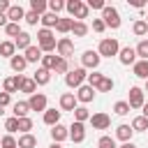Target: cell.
I'll list each match as a JSON object with an SVG mask.
<instances>
[{
  "instance_id": "32",
  "label": "cell",
  "mask_w": 148,
  "mask_h": 148,
  "mask_svg": "<svg viewBox=\"0 0 148 148\" xmlns=\"http://www.w3.org/2000/svg\"><path fill=\"white\" fill-rule=\"evenodd\" d=\"M72 113H74V120H76V123H86V120H90V111H88L86 106H76Z\"/></svg>"
},
{
  "instance_id": "57",
  "label": "cell",
  "mask_w": 148,
  "mask_h": 148,
  "mask_svg": "<svg viewBox=\"0 0 148 148\" xmlns=\"http://www.w3.org/2000/svg\"><path fill=\"white\" fill-rule=\"evenodd\" d=\"M49 148H62V146H60V143H51Z\"/></svg>"
},
{
  "instance_id": "28",
  "label": "cell",
  "mask_w": 148,
  "mask_h": 148,
  "mask_svg": "<svg viewBox=\"0 0 148 148\" xmlns=\"http://www.w3.org/2000/svg\"><path fill=\"white\" fill-rule=\"evenodd\" d=\"M16 146H18V148H35V146H37V136H32V134H21L18 141H16Z\"/></svg>"
},
{
  "instance_id": "11",
  "label": "cell",
  "mask_w": 148,
  "mask_h": 148,
  "mask_svg": "<svg viewBox=\"0 0 148 148\" xmlns=\"http://www.w3.org/2000/svg\"><path fill=\"white\" fill-rule=\"evenodd\" d=\"M21 81H23V76H21V74H14V76H7V79L2 81V92H7V95H12V92H16V90H18V86H21Z\"/></svg>"
},
{
  "instance_id": "46",
  "label": "cell",
  "mask_w": 148,
  "mask_h": 148,
  "mask_svg": "<svg viewBox=\"0 0 148 148\" xmlns=\"http://www.w3.org/2000/svg\"><path fill=\"white\" fill-rule=\"evenodd\" d=\"M97 148H118V146H116V139L113 136H102L97 141Z\"/></svg>"
},
{
  "instance_id": "14",
  "label": "cell",
  "mask_w": 148,
  "mask_h": 148,
  "mask_svg": "<svg viewBox=\"0 0 148 148\" xmlns=\"http://www.w3.org/2000/svg\"><path fill=\"white\" fill-rule=\"evenodd\" d=\"M118 60H120L123 65H134V62H136V51H134L132 46H125V49L118 51Z\"/></svg>"
},
{
  "instance_id": "7",
  "label": "cell",
  "mask_w": 148,
  "mask_h": 148,
  "mask_svg": "<svg viewBox=\"0 0 148 148\" xmlns=\"http://www.w3.org/2000/svg\"><path fill=\"white\" fill-rule=\"evenodd\" d=\"M127 104H130V109H141V106L146 104V92H143L139 86H132V88H130V99H127Z\"/></svg>"
},
{
  "instance_id": "16",
  "label": "cell",
  "mask_w": 148,
  "mask_h": 148,
  "mask_svg": "<svg viewBox=\"0 0 148 148\" xmlns=\"http://www.w3.org/2000/svg\"><path fill=\"white\" fill-rule=\"evenodd\" d=\"M51 139H53V143H60V141H65V139H69V130L65 127V125H53L51 127Z\"/></svg>"
},
{
  "instance_id": "26",
  "label": "cell",
  "mask_w": 148,
  "mask_h": 148,
  "mask_svg": "<svg viewBox=\"0 0 148 148\" xmlns=\"http://www.w3.org/2000/svg\"><path fill=\"white\" fill-rule=\"evenodd\" d=\"M88 30H90V28H88L83 21H72V30H69V32H72L74 37H86Z\"/></svg>"
},
{
  "instance_id": "44",
  "label": "cell",
  "mask_w": 148,
  "mask_h": 148,
  "mask_svg": "<svg viewBox=\"0 0 148 148\" xmlns=\"http://www.w3.org/2000/svg\"><path fill=\"white\" fill-rule=\"evenodd\" d=\"M5 32H7L9 37H14V39H16V37H18L23 30L18 28V23H7V25H5Z\"/></svg>"
},
{
  "instance_id": "45",
  "label": "cell",
  "mask_w": 148,
  "mask_h": 148,
  "mask_svg": "<svg viewBox=\"0 0 148 148\" xmlns=\"http://www.w3.org/2000/svg\"><path fill=\"white\" fill-rule=\"evenodd\" d=\"M0 148H18V146H16V139H14L12 134H5V136L0 139Z\"/></svg>"
},
{
  "instance_id": "34",
  "label": "cell",
  "mask_w": 148,
  "mask_h": 148,
  "mask_svg": "<svg viewBox=\"0 0 148 148\" xmlns=\"http://www.w3.org/2000/svg\"><path fill=\"white\" fill-rule=\"evenodd\" d=\"M134 51H136V60H148V39H141Z\"/></svg>"
},
{
  "instance_id": "58",
  "label": "cell",
  "mask_w": 148,
  "mask_h": 148,
  "mask_svg": "<svg viewBox=\"0 0 148 148\" xmlns=\"http://www.w3.org/2000/svg\"><path fill=\"white\" fill-rule=\"evenodd\" d=\"M143 92H148V79H146V88H143Z\"/></svg>"
},
{
  "instance_id": "23",
  "label": "cell",
  "mask_w": 148,
  "mask_h": 148,
  "mask_svg": "<svg viewBox=\"0 0 148 148\" xmlns=\"http://www.w3.org/2000/svg\"><path fill=\"white\" fill-rule=\"evenodd\" d=\"M32 81H35L37 86H46V83L51 81V72H49V69H44V67H39V69L32 74Z\"/></svg>"
},
{
  "instance_id": "52",
  "label": "cell",
  "mask_w": 148,
  "mask_h": 148,
  "mask_svg": "<svg viewBox=\"0 0 148 148\" xmlns=\"http://www.w3.org/2000/svg\"><path fill=\"white\" fill-rule=\"evenodd\" d=\"M12 7V2L9 0H0V14H7V9Z\"/></svg>"
},
{
  "instance_id": "12",
  "label": "cell",
  "mask_w": 148,
  "mask_h": 148,
  "mask_svg": "<svg viewBox=\"0 0 148 148\" xmlns=\"http://www.w3.org/2000/svg\"><path fill=\"white\" fill-rule=\"evenodd\" d=\"M76 102H81V104H88V102H92L95 99V88H90V86H81V88H76Z\"/></svg>"
},
{
  "instance_id": "3",
  "label": "cell",
  "mask_w": 148,
  "mask_h": 148,
  "mask_svg": "<svg viewBox=\"0 0 148 148\" xmlns=\"http://www.w3.org/2000/svg\"><path fill=\"white\" fill-rule=\"evenodd\" d=\"M118 51H120V44H118V39H113V37L102 39V42H99V46H97L99 58H111V56H118Z\"/></svg>"
},
{
  "instance_id": "5",
  "label": "cell",
  "mask_w": 148,
  "mask_h": 148,
  "mask_svg": "<svg viewBox=\"0 0 148 148\" xmlns=\"http://www.w3.org/2000/svg\"><path fill=\"white\" fill-rule=\"evenodd\" d=\"M86 69L83 67H76V69H69L67 74H65V83H67V88H81L83 86V81H86Z\"/></svg>"
},
{
  "instance_id": "8",
  "label": "cell",
  "mask_w": 148,
  "mask_h": 148,
  "mask_svg": "<svg viewBox=\"0 0 148 148\" xmlns=\"http://www.w3.org/2000/svg\"><path fill=\"white\" fill-rule=\"evenodd\" d=\"M56 51H58V58H65L67 60V56L74 53V42L69 37H60L58 44H56Z\"/></svg>"
},
{
  "instance_id": "47",
  "label": "cell",
  "mask_w": 148,
  "mask_h": 148,
  "mask_svg": "<svg viewBox=\"0 0 148 148\" xmlns=\"http://www.w3.org/2000/svg\"><path fill=\"white\" fill-rule=\"evenodd\" d=\"M65 9V2L62 0H49V12L51 14H58V12H62Z\"/></svg>"
},
{
  "instance_id": "2",
  "label": "cell",
  "mask_w": 148,
  "mask_h": 148,
  "mask_svg": "<svg viewBox=\"0 0 148 148\" xmlns=\"http://www.w3.org/2000/svg\"><path fill=\"white\" fill-rule=\"evenodd\" d=\"M56 44H58V39H56V35H53L51 30H46V28L37 30V46H39L42 51L53 53V51H56Z\"/></svg>"
},
{
  "instance_id": "53",
  "label": "cell",
  "mask_w": 148,
  "mask_h": 148,
  "mask_svg": "<svg viewBox=\"0 0 148 148\" xmlns=\"http://www.w3.org/2000/svg\"><path fill=\"white\" fill-rule=\"evenodd\" d=\"M130 5L136 7V9H143V7H146V0H130Z\"/></svg>"
},
{
  "instance_id": "21",
  "label": "cell",
  "mask_w": 148,
  "mask_h": 148,
  "mask_svg": "<svg viewBox=\"0 0 148 148\" xmlns=\"http://www.w3.org/2000/svg\"><path fill=\"white\" fill-rule=\"evenodd\" d=\"M23 58L28 60V62H37V60H42V49L39 46H28L25 51H23Z\"/></svg>"
},
{
  "instance_id": "17",
  "label": "cell",
  "mask_w": 148,
  "mask_h": 148,
  "mask_svg": "<svg viewBox=\"0 0 148 148\" xmlns=\"http://www.w3.org/2000/svg\"><path fill=\"white\" fill-rule=\"evenodd\" d=\"M23 16H25V9H23L21 5H12V7L7 9V21H9V23H18Z\"/></svg>"
},
{
  "instance_id": "6",
  "label": "cell",
  "mask_w": 148,
  "mask_h": 148,
  "mask_svg": "<svg viewBox=\"0 0 148 148\" xmlns=\"http://www.w3.org/2000/svg\"><path fill=\"white\" fill-rule=\"evenodd\" d=\"M99 53L97 51H92V49H88V51H83V56H81V67L83 69H97L99 67Z\"/></svg>"
},
{
  "instance_id": "40",
  "label": "cell",
  "mask_w": 148,
  "mask_h": 148,
  "mask_svg": "<svg viewBox=\"0 0 148 148\" xmlns=\"http://www.w3.org/2000/svg\"><path fill=\"white\" fill-rule=\"evenodd\" d=\"M97 90H99V92H111V90H113V79L104 74V79L99 81V86H97Z\"/></svg>"
},
{
  "instance_id": "36",
  "label": "cell",
  "mask_w": 148,
  "mask_h": 148,
  "mask_svg": "<svg viewBox=\"0 0 148 148\" xmlns=\"http://www.w3.org/2000/svg\"><path fill=\"white\" fill-rule=\"evenodd\" d=\"M56 62H58V56H53V53H46V56H42V67H44V69L53 72Z\"/></svg>"
},
{
  "instance_id": "33",
  "label": "cell",
  "mask_w": 148,
  "mask_h": 148,
  "mask_svg": "<svg viewBox=\"0 0 148 148\" xmlns=\"http://www.w3.org/2000/svg\"><path fill=\"white\" fill-rule=\"evenodd\" d=\"M134 132H146L148 130V118H143V116H136L134 120H132V125H130Z\"/></svg>"
},
{
  "instance_id": "43",
  "label": "cell",
  "mask_w": 148,
  "mask_h": 148,
  "mask_svg": "<svg viewBox=\"0 0 148 148\" xmlns=\"http://www.w3.org/2000/svg\"><path fill=\"white\" fill-rule=\"evenodd\" d=\"M113 111H116L118 116H127V113H130V104H127L125 99H120V102L113 104Z\"/></svg>"
},
{
  "instance_id": "55",
  "label": "cell",
  "mask_w": 148,
  "mask_h": 148,
  "mask_svg": "<svg viewBox=\"0 0 148 148\" xmlns=\"http://www.w3.org/2000/svg\"><path fill=\"white\" fill-rule=\"evenodd\" d=\"M141 116H143V118H148V102L141 106Z\"/></svg>"
},
{
  "instance_id": "37",
  "label": "cell",
  "mask_w": 148,
  "mask_h": 148,
  "mask_svg": "<svg viewBox=\"0 0 148 148\" xmlns=\"http://www.w3.org/2000/svg\"><path fill=\"white\" fill-rule=\"evenodd\" d=\"M30 130H32V118H30V116L18 118V132H21V134H30Z\"/></svg>"
},
{
  "instance_id": "38",
  "label": "cell",
  "mask_w": 148,
  "mask_h": 148,
  "mask_svg": "<svg viewBox=\"0 0 148 148\" xmlns=\"http://www.w3.org/2000/svg\"><path fill=\"white\" fill-rule=\"evenodd\" d=\"M56 30H58L60 35L69 32V30H72V18H58V23H56Z\"/></svg>"
},
{
  "instance_id": "30",
  "label": "cell",
  "mask_w": 148,
  "mask_h": 148,
  "mask_svg": "<svg viewBox=\"0 0 148 148\" xmlns=\"http://www.w3.org/2000/svg\"><path fill=\"white\" fill-rule=\"evenodd\" d=\"M18 90H21V92H28V95H35V92H37V83H35L32 79H25V76H23Z\"/></svg>"
},
{
  "instance_id": "60",
  "label": "cell",
  "mask_w": 148,
  "mask_h": 148,
  "mask_svg": "<svg viewBox=\"0 0 148 148\" xmlns=\"http://www.w3.org/2000/svg\"><path fill=\"white\" fill-rule=\"evenodd\" d=\"M143 21H146V23H148V16H146V18H143Z\"/></svg>"
},
{
  "instance_id": "35",
  "label": "cell",
  "mask_w": 148,
  "mask_h": 148,
  "mask_svg": "<svg viewBox=\"0 0 148 148\" xmlns=\"http://www.w3.org/2000/svg\"><path fill=\"white\" fill-rule=\"evenodd\" d=\"M132 32H134L136 37H143V35L148 32V23H146L143 18H139V21H134V25H132Z\"/></svg>"
},
{
  "instance_id": "59",
  "label": "cell",
  "mask_w": 148,
  "mask_h": 148,
  "mask_svg": "<svg viewBox=\"0 0 148 148\" xmlns=\"http://www.w3.org/2000/svg\"><path fill=\"white\" fill-rule=\"evenodd\" d=\"M0 116H5V109H2V106H0Z\"/></svg>"
},
{
  "instance_id": "42",
  "label": "cell",
  "mask_w": 148,
  "mask_h": 148,
  "mask_svg": "<svg viewBox=\"0 0 148 148\" xmlns=\"http://www.w3.org/2000/svg\"><path fill=\"white\" fill-rule=\"evenodd\" d=\"M53 72H56V74H67V72H69V62H67L65 58H58V62H56Z\"/></svg>"
},
{
  "instance_id": "50",
  "label": "cell",
  "mask_w": 148,
  "mask_h": 148,
  "mask_svg": "<svg viewBox=\"0 0 148 148\" xmlns=\"http://www.w3.org/2000/svg\"><path fill=\"white\" fill-rule=\"evenodd\" d=\"M88 9H104V0H88Z\"/></svg>"
},
{
  "instance_id": "24",
  "label": "cell",
  "mask_w": 148,
  "mask_h": 148,
  "mask_svg": "<svg viewBox=\"0 0 148 148\" xmlns=\"http://www.w3.org/2000/svg\"><path fill=\"white\" fill-rule=\"evenodd\" d=\"M14 118H25L28 113H30V106H28V99H18L14 106Z\"/></svg>"
},
{
  "instance_id": "18",
  "label": "cell",
  "mask_w": 148,
  "mask_h": 148,
  "mask_svg": "<svg viewBox=\"0 0 148 148\" xmlns=\"http://www.w3.org/2000/svg\"><path fill=\"white\" fill-rule=\"evenodd\" d=\"M132 134H134V130H132L130 125H125V123L116 127V136H118V139H120L123 143H127V141H132Z\"/></svg>"
},
{
  "instance_id": "20",
  "label": "cell",
  "mask_w": 148,
  "mask_h": 148,
  "mask_svg": "<svg viewBox=\"0 0 148 148\" xmlns=\"http://www.w3.org/2000/svg\"><path fill=\"white\" fill-rule=\"evenodd\" d=\"M14 46H16L18 51H25L28 46H32V37H30V32H21V35L14 39Z\"/></svg>"
},
{
  "instance_id": "51",
  "label": "cell",
  "mask_w": 148,
  "mask_h": 148,
  "mask_svg": "<svg viewBox=\"0 0 148 148\" xmlns=\"http://www.w3.org/2000/svg\"><path fill=\"white\" fill-rule=\"evenodd\" d=\"M9 102H12V95H7V92H0V106L5 109Z\"/></svg>"
},
{
  "instance_id": "29",
  "label": "cell",
  "mask_w": 148,
  "mask_h": 148,
  "mask_svg": "<svg viewBox=\"0 0 148 148\" xmlns=\"http://www.w3.org/2000/svg\"><path fill=\"white\" fill-rule=\"evenodd\" d=\"M46 9H49V2L46 0H30V12H35V14H46Z\"/></svg>"
},
{
  "instance_id": "27",
  "label": "cell",
  "mask_w": 148,
  "mask_h": 148,
  "mask_svg": "<svg viewBox=\"0 0 148 148\" xmlns=\"http://www.w3.org/2000/svg\"><path fill=\"white\" fill-rule=\"evenodd\" d=\"M60 113H62V111L46 109V111H44V123H46V125H51V127H53V125H58V123H60Z\"/></svg>"
},
{
  "instance_id": "54",
  "label": "cell",
  "mask_w": 148,
  "mask_h": 148,
  "mask_svg": "<svg viewBox=\"0 0 148 148\" xmlns=\"http://www.w3.org/2000/svg\"><path fill=\"white\" fill-rule=\"evenodd\" d=\"M9 21H7V14H0V28H5Z\"/></svg>"
},
{
  "instance_id": "4",
  "label": "cell",
  "mask_w": 148,
  "mask_h": 148,
  "mask_svg": "<svg viewBox=\"0 0 148 148\" xmlns=\"http://www.w3.org/2000/svg\"><path fill=\"white\" fill-rule=\"evenodd\" d=\"M102 21H104V25H106V28L118 30V28H120V14H118V9H116V7L104 5V9H102Z\"/></svg>"
},
{
  "instance_id": "19",
  "label": "cell",
  "mask_w": 148,
  "mask_h": 148,
  "mask_svg": "<svg viewBox=\"0 0 148 148\" xmlns=\"http://www.w3.org/2000/svg\"><path fill=\"white\" fill-rule=\"evenodd\" d=\"M132 72H134V76H139V79H148V60H136L134 65H132Z\"/></svg>"
},
{
  "instance_id": "61",
  "label": "cell",
  "mask_w": 148,
  "mask_h": 148,
  "mask_svg": "<svg viewBox=\"0 0 148 148\" xmlns=\"http://www.w3.org/2000/svg\"><path fill=\"white\" fill-rule=\"evenodd\" d=\"M146 37H148V32H146Z\"/></svg>"
},
{
  "instance_id": "56",
  "label": "cell",
  "mask_w": 148,
  "mask_h": 148,
  "mask_svg": "<svg viewBox=\"0 0 148 148\" xmlns=\"http://www.w3.org/2000/svg\"><path fill=\"white\" fill-rule=\"evenodd\" d=\"M120 148H136V146H134V143H132V141H127V143H123V146H120Z\"/></svg>"
},
{
  "instance_id": "25",
  "label": "cell",
  "mask_w": 148,
  "mask_h": 148,
  "mask_svg": "<svg viewBox=\"0 0 148 148\" xmlns=\"http://www.w3.org/2000/svg\"><path fill=\"white\" fill-rule=\"evenodd\" d=\"M58 14H51V12H46V14H42L39 16V21H42V25L46 28V30H51V28H56V23H58Z\"/></svg>"
},
{
  "instance_id": "15",
  "label": "cell",
  "mask_w": 148,
  "mask_h": 148,
  "mask_svg": "<svg viewBox=\"0 0 148 148\" xmlns=\"http://www.w3.org/2000/svg\"><path fill=\"white\" fill-rule=\"evenodd\" d=\"M79 104H76V95L74 92H62L60 95V109L62 111H74Z\"/></svg>"
},
{
  "instance_id": "31",
  "label": "cell",
  "mask_w": 148,
  "mask_h": 148,
  "mask_svg": "<svg viewBox=\"0 0 148 148\" xmlns=\"http://www.w3.org/2000/svg\"><path fill=\"white\" fill-rule=\"evenodd\" d=\"M0 56L2 58H12V56H16V46H14V42H2L0 44Z\"/></svg>"
},
{
  "instance_id": "9",
  "label": "cell",
  "mask_w": 148,
  "mask_h": 148,
  "mask_svg": "<svg viewBox=\"0 0 148 148\" xmlns=\"http://www.w3.org/2000/svg\"><path fill=\"white\" fill-rule=\"evenodd\" d=\"M28 106L30 111H46V95L44 92H35L28 97Z\"/></svg>"
},
{
  "instance_id": "41",
  "label": "cell",
  "mask_w": 148,
  "mask_h": 148,
  "mask_svg": "<svg viewBox=\"0 0 148 148\" xmlns=\"http://www.w3.org/2000/svg\"><path fill=\"white\" fill-rule=\"evenodd\" d=\"M5 130H7V134L14 136V132H18V118H14V116L7 118V120H5Z\"/></svg>"
},
{
  "instance_id": "1",
  "label": "cell",
  "mask_w": 148,
  "mask_h": 148,
  "mask_svg": "<svg viewBox=\"0 0 148 148\" xmlns=\"http://www.w3.org/2000/svg\"><path fill=\"white\" fill-rule=\"evenodd\" d=\"M65 9H67V14L72 16V21L76 18V21H83V18H88V5L83 2V0H67L65 2Z\"/></svg>"
},
{
  "instance_id": "13",
  "label": "cell",
  "mask_w": 148,
  "mask_h": 148,
  "mask_svg": "<svg viewBox=\"0 0 148 148\" xmlns=\"http://www.w3.org/2000/svg\"><path fill=\"white\" fill-rule=\"evenodd\" d=\"M90 123H92V130H109L111 118L99 111V113H92V116H90Z\"/></svg>"
},
{
  "instance_id": "10",
  "label": "cell",
  "mask_w": 148,
  "mask_h": 148,
  "mask_svg": "<svg viewBox=\"0 0 148 148\" xmlns=\"http://www.w3.org/2000/svg\"><path fill=\"white\" fill-rule=\"evenodd\" d=\"M67 130H69V139H72L74 143H81V141L86 139V125H83V123H76V120H74Z\"/></svg>"
},
{
  "instance_id": "39",
  "label": "cell",
  "mask_w": 148,
  "mask_h": 148,
  "mask_svg": "<svg viewBox=\"0 0 148 148\" xmlns=\"http://www.w3.org/2000/svg\"><path fill=\"white\" fill-rule=\"evenodd\" d=\"M102 79H104V74H102V72H92V74H88V76H86L88 86H90V88H95V90H97V86H99V81H102Z\"/></svg>"
},
{
  "instance_id": "48",
  "label": "cell",
  "mask_w": 148,
  "mask_h": 148,
  "mask_svg": "<svg viewBox=\"0 0 148 148\" xmlns=\"http://www.w3.org/2000/svg\"><path fill=\"white\" fill-rule=\"evenodd\" d=\"M23 21H25L28 25H37V21H39V14H35V12H25Z\"/></svg>"
},
{
  "instance_id": "22",
  "label": "cell",
  "mask_w": 148,
  "mask_h": 148,
  "mask_svg": "<svg viewBox=\"0 0 148 148\" xmlns=\"http://www.w3.org/2000/svg\"><path fill=\"white\" fill-rule=\"evenodd\" d=\"M9 67H12L16 74H21V72L28 67V60H25L23 56H12V58H9Z\"/></svg>"
},
{
  "instance_id": "49",
  "label": "cell",
  "mask_w": 148,
  "mask_h": 148,
  "mask_svg": "<svg viewBox=\"0 0 148 148\" xmlns=\"http://www.w3.org/2000/svg\"><path fill=\"white\" fill-rule=\"evenodd\" d=\"M92 30H95V32H104V30H106L104 21H102V18H92Z\"/></svg>"
}]
</instances>
